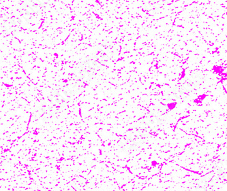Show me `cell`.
<instances>
[{"mask_svg":"<svg viewBox=\"0 0 227 191\" xmlns=\"http://www.w3.org/2000/svg\"><path fill=\"white\" fill-rule=\"evenodd\" d=\"M71 90L68 89V87H64L59 90V94L60 96L64 98V99H68V98L70 96V93Z\"/></svg>","mask_w":227,"mask_h":191,"instance_id":"ba28073f","label":"cell"},{"mask_svg":"<svg viewBox=\"0 0 227 191\" xmlns=\"http://www.w3.org/2000/svg\"><path fill=\"white\" fill-rule=\"evenodd\" d=\"M88 65H89V67L92 69V70H99L100 67H101V64H100V62L98 61H97L95 59H92V60H90Z\"/></svg>","mask_w":227,"mask_h":191,"instance_id":"8fae6325","label":"cell"},{"mask_svg":"<svg viewBox=\"0 0 227 191\" xmlns=\"http://www.w3.org/2000/svg\"><path fill=\"white\" fill-rule=\"evenodd\" d=\"M145 123L149 125L150 127L155 128L158 125V120H157L156 116H149L145 119Z\"/></svg>","mask_w":227,"mask_h":191,"instance_id":"277c9868","label":"cell"},{"mask_svg":"<svg viewBox=\"0 0 227 191\" xmlns=\"http://www.w3.org/2000/svg\"><path fill=\"white\" fill-rule=\"evenodd\" d=\"M97 58L100 61L104 62L108 61L109 57L103 51H100L98 52V53L97 54Z\"/></svg>","mask_w":227,"mask_h":191,"instance_id":"2e32d148","label":"cell"},{"mask_svg":"<svg viewBox=\"0 0 227 191\" xmlns=\"http://www.w3.org/2000/svg\"><path fill=\"white\" fill-rule=\"evenodd\" d=\"M21 14L25 19H30L33 15V11L30 6H26L21 10Z\"/></svg>","mask_w":227,"mask_h":191,"instance_id":"8992f818","label":"cell"},{"mask_svg":"<svg viewBox=\"0 0 227 191\" xmlns=\"http://www.w3.org/2000/svg\"><path fill=\"white\" fill-rule=\"evenodd\" d=\"M14 23L16 24L18 27H22L25 23V18L23 16H16L14 18Z\"/></svg>","mask_w":227,"mask_h":191,"instance_id":"5bb4252c","label":"cell"},{"mask_svg":"<svg viewBox=\"0 0 227 191\" xmlns=\"http://www.w3.org/2000/svg\"><path fill=\"white\" fill-rule=\"evenodd\" d=\"M76 76H77L78 79L83 82H86V81L89 79V73L87 71H85L84 69H79V70H78L77 71H76Z\"/></svg>","mask_w":227,"mask_h":191,"instance_id":"7a4b0ae2","label":"cell"},{"mask_svg":"<svg viewBox=\"0 0 227 191\" xmlns=\"http://www.w3.org/2000/svg\"><path fill=\"white\" fill-rule=\"evenodd\" d=\"M151 129L152 128L150 126L147 125L146 123H143L140 124L138 126V131L140 133V135L143 136H145L147 135L149 133L151 132Z\"/></svg>","mask_w":227,"mask_h":191,"instance_id":"3957f363","label":"cell"},{"mask_svg":"<svg viewBox=\"0 0 227 191\" xmlns=\"http://www.w3.org/2000/svg\"><path fill=\"white\" fill-rule=\"evenodd\" d=\"M19 31H20V28L19 27H13L12 29L9 30V32L12 34H15V33H17Z\"/></svg>","mask_w":227,"mask_h":191,"instance_id":"ac0fdd59","label":"cell"},{"mask_svg":"<svg viewBox=\"0 0 227 191\" xmlns=\"http://www.w3.org/2000/svg\"><path fill=\"white\" fill-rule=\"evenodd\" d=\"M129 140L132 141V142L137 143H139L142 140V135L138 131H134L133 133H131V135L129 137Z\"/></svg>","mask_w":227,"mask_h":191,"instance_id":"52a82bcc","label":"cell"},{"mask_svg":"<svg viewBox=\"0 0 227 191\" xmlns=\"http://www.w3.org/2000/svg\"><path fill=\"white\" fill-rule=\"evenodd\" d=\"M44 109L47 114H53L57 111V107L52 102H48L45 104Z\"/></svg>","mask_w":227,"mask_h":191,"instance_id":"5b68a950","label":"cell"},{"mask_svg":"<svg viewBox=\"0 0 227 191\" xmlns=\"http://www.w3.org/2000/svg\"><path fill=\"white\" fill-rule=\"evenodd\" d=\"M78 87H79V84L75 80H71L68 82V88L70 90L75 91L78 89Z\"/></svg>","mask_w":227,"mask_h":191,"instance_id":"9a60e30c","label":"cell"},{"mask_svg":"<svg viewBox=\"0 0 227 191\" xmlns=\"http://www.w3.org/2000/svg\"><path fill=\"white\" fill-rule=\"evenodd\" d=\"M191 191H206V190H205V189L203 187H200V186H195V187H194L192 188Z\"/></svg>","mask_w":227,"mask_h":191,"instance_id":"d6986e66","label":"cell"},{"mask_svg":"<svg viewBox=\"0 0 227 191\" xmlns=\"http://www.w3.org/2000/svg\"><path fill=\"white\" fill-rule=\"evenodd\" d=\"M29 6L33 10V12H38L41 8V2L38 1H32L29 3Z\"/></svg>","mask_w":227,"mask_h":191,"instance_id":"30bf717a","label":"cell"},{"mask_svg":"<svg viewBox=\"0 0 227 191\" xmlns=\"http://www.w3.org/2000/svg\"><path fill=\"white\" fill-rule=\"evenodd\" d=\"M102 51H103L105 53H106L109 57H111L113 56V52L112 50L109 48L108 47H102Z\"/></svg>","mask_w":227,"mask_h":191,"instance_id":"e0dca14e","label":"cell"},{"mask_svg":"<svg viewBox=\"0 0 227 191\" xmlns=\"http://www.w3.org/2000/svg\"><path fill=\"white\" fill-rule=\"evenodd\" d=\"M5 27H6V29H8V30L10 29L13 28L14 26H13V24H12L11 23H9V22H6V24H5Z\"/></svg>","mask_w":227,"mask_h":191,"instance_id":"ffe728a7","label":"cell"},{"mask_svg":"<svg viewBox=\"0 0 227 191\" xmlns=\"http://www.w3.org/2000/svg\"><path fill=\"white\" fill-rule=\"evenodd\" d=\"M218 178L214 175L213 173H210L205 177V183L207 184V185L209 186V187H214L218 183Z\"/></svg>","mask_w":227,"mask_h":191,"instance_id":"6da1fadb","label":"cell"},{"mask_svg":"<svg viewBox=\"0 0 227 191\" xmlns=\"http://www.w3.org/2000/svg\"><path fill=\"white\" fill-rule=\"evenodd\" d=\"M63 101H64V98L61 96H60L59 95H55V96H54L52 98L51 102L56 107H59L61 106Z\"/></svg>","mask_w":227,"mask_h":191,"instance_id":"9c48e42d","label":"cell"},{"mask_svg":"<svg viewBox=\"0 0 227 191\" xmlns=\"http://www.w3.org/2000/svg\"><path fill=\"white\" fill-rule=\"evenodd\" d=\"M213 173L218 178H221L224 176V173H225V172H224V171L223 170V169H222L221 167H220L219 166H216V167H215L214 169Z\"/></svg>","mask_w":227,"mask_h":191,"instance_id":"4fadbf2b","label":"cell"},{"mask_svg":"<svg viewBox=\"0 0 227 191\" xmlns=\"http://www.w3.org/2000/svg\"><path fill=\"white\" fill-rule=\"evenodd\" d=\"M136 145H137L136 143L133 142H132V141L129 140H126L123 142V148L127 150H128V151H130V150H134V148L136 147Z\"/></svg>","mask_w":227,"mask_h":191,"instance_id":"7c38bea8","label":"cell"}]
</instances>
